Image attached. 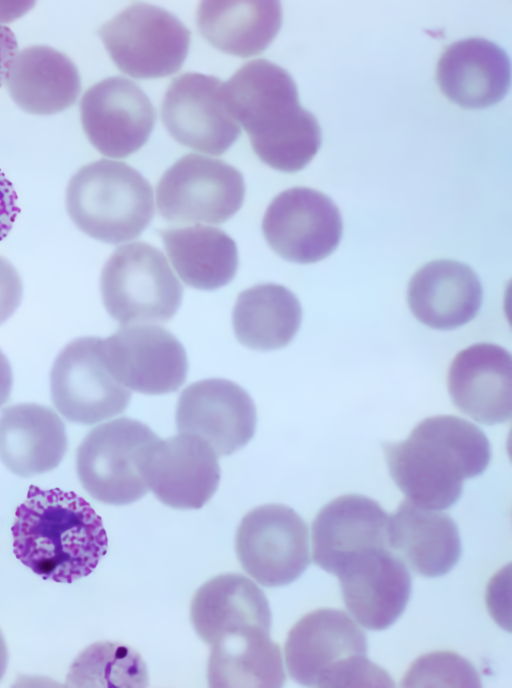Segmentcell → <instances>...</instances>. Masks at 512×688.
Segmentation results:
<instances>
[{"instance_id":"obj_17","label":"cell","mask_w":512,"mask_h":688,"mask_svg":"<svg viewBox=\"0 0 512 688\" xmlns=\"http://www.w3.org/2000/svg\"><path fill=\"white\" fill-rule=\"evenodd\" d=\"M335 576L349 614L368 630L390 627L405 610L411 595L407 565L388 547L353 555Z\"/></svg>"},{"instance_id":"obj_16","label":"cell","mask_w":512,"mask_h":688,"mask_svg":"<svg viewBox=\"0 0 512 688\" xmlns=\"http://www.w3.org/2000/svg\"><path fill=\"white\" fill-rule=\"evenodd\" d=\"M141 472L149 490L175 509H199L220 481L218 455L201 438L182 434L158 439L145 451Z\"/></svg>"},{"instance_id":"obj_38","label":"cell","mask_w":512,"mask_h":688,"mask_svg":"<svg viewBox=\"0 0 512 688\" xmlns=\"http://www.w3.org/2000/svg\"><path fill=\"white\" fill-rule=\"evenodd\" d=\"M8 663V649L4 636L0 630V680L2 679Z\"/></svg>"},{"instance_id":"obj_13","label":"cell","mask_w":512,"mask_h":688,"mask_svg":"<svg viewBox=\"0 0 512 688\" xmlns=\"http://www.w3.org/2000/svg\"><path fill=\"white\" fill-rule=\"evenodd\" d=\"M104 361L129 390L147 395L177 391L188 372L186 351L169 330L153 324L121 326L102 339Z\"/></svg>"},{"instance_id":"obj_21","label":"cell","mask_w":512,"mask_h":688,"mask_svg":"<svg viewBox=\"0 0 512 688\" xmlns=\"http://www.w3.org/2000/svg\"><path fill=\"white\" fill-rule=\"evenodd\" d=\"M436 82L451 102L470 109L501 101L510 87V60L496 43L467 38L452 43L441 54Z\"/></svg>"},{"instance_id":"obj_37","label":"cell","mask_w":512,"mask_h":688,"mask_svg":"<svg viewBox=\"0 0 512 688\" xmlns=\"http://www.w3.org/2000/svg\"><path fill=\"white\" fill-rule=\"evenodd\" d=\"M33 2H0V22H7L26 13Z\"/></svg>"},{"instance_id":"obj_30","label":"cell","mask_w":512,"mask_h":688,"mask_svg":"<svg viewBox=\"0 0 512 688\" xmlns=\"http://www.w3.org/2000/svg\"><path fill=\"white\" fill-rule=\"evenodd\" d=\"M302 309L296 295L275 284H257L242 291L232 312L238 341L254 350H276L288 345L296 335Z\"/></svg>"},{"instance_id":"obj_2","label":"cell","mask_w":512,"mask_h":688,"mask_svg":"<svg viewBox=\"0 0 512 688\" xmlns=\"http://www.w3.org/2000/svg\"><path fill=\"white\" fill-rule=\"evenodd\" d=\"M382 446L396 486L410 502L431 510L457 502L464 480L481 475L491 459L485 433L454 415L428 417L405 440Z\"/></svg>"},{"instance_id":"obj_6","label":"cell","mask_w":512,"mask_h":688,"mask_svg":"<svg viewBox=\"0 0 512 688\" xmlns=\"http://www.w3.org/2000/svg\"><path fill=\"white\" fill-rule=\"evenodd\" d=\"M100 291L108 314L126 326L169 321L184 289L164 254L137 241L114 250L102 269Z\"/></svg>"},{"instance_id":"obj_33","label":"cell","mask_w":512,"mask_h":688,"mask_svg":"<svg viewBox=\"0 0 512 688\" xmlns=\"http://www.w3.org/2000/svg\"><path fill=\"white\" fill-rule=\"evenodd\" d=\"M22 295L23 285L17 270L0 256V325L18 308Z\"/></svg>"},{"instance_id":"obj_12","label":"cell","mask_w":512,"mask_h":688,"mask_svg":"<svg viewBox=\"0 0 512 688\" xmlns=\"http://www.w3.org/2000/svg\"><path fill=\"white\" fill-rule=\"evenodd\" d=\"M340 211L330 197L308 188L279 193L262 220L269 247L281 258L300 264L318 262L337 248L342 237Z\"/></svg>"},{"instance_id":"obj_3","label":"cell","mask_w":512,"mask_h":688,"mask_svg":"<svg viewBox=\"0 0 512 688\" xmlns=\"http://www.w3.org/2000/svg\"><path fill=\"white\" fill-rule=\"evenodd\" d=\"M15 556L46 580L72 583L89 575L105 555L101 517L74 492L31 485L12 525Z\"/></svg>"},{"instance_id":"obj_18","label":"cell","mask_w":512,"mask_h":688,"mask_svg":"<svg viewBox=\"0 0 512 688\" xmlns=\"http://www.w3.org/2000/svg\"><path fill=\"white\" fill-rule=\"evenodd\" d=\"M175 420L179 433L201 438L217 455H230L251 440L257 415L242 387L213 378L194 382L181 392Z\"/></svg>"},{"instance_id":"obj_7","label":"cell","mask_w":512,"mask_h":688,"mask_svg":"<svg viewBox=\"0 0 512 688\" xmlns=\"http://www.w3.org/2000/svg\"><path fill=\"white\" fill-rule=\"evenodd\" d=\"M159 437L144 423L122 417L89 431L76 451V471L97 501L126 505L149 490L141 472L147 448Z\"/></svg>"},{"instance_id":"obj_28","label":"cell","mask_w":512,"mask_h":688,"mask_svg":"<svg viewBox=\"0 0 512 688\" xmlns=\"http://www.w3.org/2000/svg\"><path fill=\"white\" fill-rule=\"evenodd\" d=\"M281 23L278 1H202L197 9L200 34L218 50L242 58L262 53Z\"/></svg>"},{"instance_id":"obj_20","label":"cell","mask_w":512,"mask_h":688,"mask_svg":"<svg viewBox=\"0 0 512 688\" xmlns=\"http://www.w3.org/2000/svg\"><path fill=\"white\" fill-rule=\"evenodd\" d=\"M389 515L375 500L360 494L339 496L317 513L312 523L313 562L335 575L353 555L388 547Z\"/></svg>"},{"instance_id":"obj_11","label":"cell","mask_w":512,"mask_h":688,"mask_svg":"<svg viewBox=\"0 0 512 688\" xmlns=\"http://www.w3.org/2000/svg\"><path fill=\"white\" fill-rule=\"evenodd\" d=\"M50 391L60 414L85 425L124 412L131 398L109 371L99 337L77 338L61 350L51 369Z\"/></svg>"},{"instance_id":"obj_24","label":"cell","mask_w":512,"mask_h":688,"mask_svg":"<svg viewBox=\"0 0 512 688\" xmlns=\"http://www.w3.org/2000/svg\"><path fill=\"white\" fill-rule=\"evenodd\" d=\"M4 84L15 104L34 115H51L68 109L81 91L74 62L46 45H32L18 51Z\"/></svg>"},{"instance_id":"obj_22","label":"cell","mask_w":512,"mask_h":688,"mask_svg":"<svg viewBox=\"0 0 512 688\" xmlns=\"http://www.w3.org/2000/svg\"><path fill=\"white\" fill-rule=\"evenodd\" d=\"M482 288L468 265L438 259L422 266L410 279L407 303L416 319L438 330H451L478 313Z\"/></svg>"},{"instance_id":"obj_8","label":"cell","mask_w":512,"mask_h":688,"mask_svg":"<svg viewBox=\"0 0 512 688\" xmlns=\"http://www.w3.org/2000/svg\"><path fill=\"white\" fill-rule=\"evenodd\" d=\"M98 35L121 72L137 79H152L181 69L191 32L169 11L135 3L103 24Z\"/></svg>"},{"instance_id":"obj_9","label":"cell","mask_w":512,"mask_h":688,"mask_svg":"<svg viewBox=\"0 0 512 688\" xmlns=\"http://www.w3.org/2000/svg\"><path fill=\"white\" fill-rule=\"evenodd\" d=\"M244 178L232 165L187 154L171 165L156 187L160 215L169 222L221 224L242 206Z\"/></svg>"},{"instance_id":"obj_29","label":"cell","mask_w":512,"mask_h":688,"mask_svg":"<svg viewBox=\"0 0 512 688\" xmlns=\"http://www.w3.org/2000/svg\"><path fill=\"white\" fill-rule=\"evenodd\" d=\"M159 234L172 266L187 286L210 291L234 278L239 264L237 245L222 229L196 224Z\"/></svg>"},{"instance_id":"obj_1","label":"cell","mask_w":512,"mask_h":688,"mask_svg":"<svg viewBox=\"0 0 512 688\" xmlns=\"http://www.w3.org/2000/svg\"><path fill=\"white\" fill-rule=\"evenodd\" d=\"M223 96L255 154L269 167L294 173L318 152L320 125L300 105L297 86L284 68L266 59L249 61L223 83Z\"/></svg>"},{"instance_id":"obj_27","label":"cell","mask_w":512,"mask_h":688,"mask_svg":"<svg viewBox=\"0 0 512 688\" xmlns=\"http://www.w3.org/2000/svg\"><path fill=\"white\" fill-rule=\"evenodd\" d=\"M269 632L248 627L216 639L208 658L209 687H282L286 680L282 654Z\"/></svg>"},{"instance_id":"obj_23","label":"cell","mask_w":512,"mask_h":688,"mask_svg":"<svg viewBox=\"0 0 512 688\" xmlns=\"http://www.w3.org/2000/svg\"><path fill=\"white\" fill-rule=\"evenodd\" d=\"M387 542L415 573L428 578L443 576L461 556L455 521L446 513L403 500L389 516Z\"/></svg>"},{"instance_id":"obj_34","label":"cell","mask_w":512,"mask_h":688,"mask_svg":"<svg viewBox=\"0 0 512 688\" xmlns=\"http://www.w3.org/2000/svg\"><path fill=\"white\" fill-rule=\"evenodd\" d=\"M19 211L17 194L0 170V241L9 233Z\"/></svg>"},{"instance_id":"obj_31","label":"cell","mask_w":512,"mask_h":688,"mask_svg":"<svg viewBox=\"0 0 512 688\" xmlns=\"http://www.w3.org/2000/svg\"><path fill=\"white\" fill-rule=\"evenodd\" d=\"M148 685L141 655L117 642L101 641L86 647L72 662L66 687H135Z\"/></svg>"},{"instance_id":"obj_4","label":"cell","mask_w":512,"mask_h":688,"mask_svg":"<svg viewBox=\"0 0 512 688\" xmlns=\"http://www.w3.org/2000/svg\"><path fill=\"white\" fill-rule=\"evenodd\" d=\"M284 657L289 676L310 687H391L389 674L367 658L363 630L344 611L317 609L288 632Z\"/></svg>"},{"instance_id":"obj_35","label":"cell","mask_w":512,"mask_h":688,"mask_svg":"<svg viewBox=\"0 0 512 688\" xmlns=\"http://www.w3.org/2000/svg\"><path fill=\"white\" fill-rule=\"evenodd\" d=\"M17 52L18 44L15 35L7 26L0 24V86L4 83Z\"/></svg>"},{"instance_id":"obj_25","label":"cell","mask_w":512,"mask_h":688,"mask_svg":"<svg viewBox=\"0 0 512 688\" xmlns=\"http://www.w3.org/2000/svg\"><path fill=\"white\" fill-rule=\"evenodd\" d=\"M67 450L65 426L50 408L23 403L0 416V460L14 474L31 477L56 468Z\"/></svg>"},{"instance_id":"obj_5","label":"cell","mask_w":512,"mask_h":688,"mask_svg":"<svg viewBox=\"0 0 512 688\" xmlns=\"http://www.w3.org/2000/svg\"><path fill=\"white\" fill-rule=\"evenodd\" d=\"M65 203L82 232L109 244L137 238L155 211L149 181L128 164L108 159L91 162L72 176Z\"/></svg>"},{"instance_id":"obj_36","label":"cell","mask_w":512,"mask_h":688,"mask_svg":"<svg viewBox=\"0 0 512 688\" xmlns=\"http://www.w3.org/2000/svg\"><path fill=\"white\" fill-rule=\"evenodd\" d=\"M12 369L5 354L0 350V407L9 399L12 389Z\"/></svg>"},{"instance_id":"obj_26","label":"cell","mask_w":512,"mask_h":688,"mask_svg":"<svg viewBox=\"0 0 512 688\" xmlns=\"http://www.w3.org/2000/svg\"><path fill=\"white\" fill-rule=\"evenodd\" d=\"M190 619L209 646L226 633L248 627L270 631L272 622L262 589L238 573L217 575L201 585L191 601Z\"/></svg>"},{"instance_id":"obj_19","label":"cell","mask_w":512,"mask_h":688,"mask_svg":"<svg viewBox=\"0 0 512 688\" xmlns=\"http://www.w3.org/2000/svg\"><path fill=\"white\" fill-rule=\"evenodd\" d=\"M447 387L453 404L475 421L494 425L512 415V358L503 347L476 343L451 362Z\"/></svg>"},{"instance_id":"obj_32","label":"cell","mask_w":512,"mask_h":688,"mask_svg":"<svg viewBox=\"0 0 512 688\" xmlns=\"http://www.w3.org/2000/svg\"><path fill=\"white\" fill-rule=\"evenodd\" d=\"M401 686L480 687L481 683L468 660L451 651H437L416 659L404 675Z\"/></svg>"},{"instance_id":"obj_15","label":"cell","mask_w":512,"mask_h":688,"mask_svg":"<svg viewBox=\"0 0 512 688\" xmlns=\"http://www.w3.org/2000/svg\"><path fill=\"white\" fill-rule=\"evenodd\" d=\"M80 118L83 131L96 150L110 158H125L146 143L156 112L135 82L113 76L84 93Z\"/></svg>"},{"instance_id":"obj_14","label":"cell","mask_w":512,"mask_h":688,"mask_svg":"<svg viewBox=\"0 0 512 688\" xmlns=\"http://www.w3.org/2000/svg\"><path fill=\"white\" fill-rule=\"evenodd\" d=\"M219 78L188 72L174 78L161 107L169 134L195 151L221 155L241 134L229 113Z\"/></svg>"},{"instance_id":"obj_10","label":"cell","mask_w":512,"mask_h":688,"mask_svg":"<svg viewBox=\"0 0 512 688\" xmlns=\"http://www.w3.org/2000/svg\"><path fill=\"white\" fill-rule=\"evenodd\" d=\"M235 550L244 571L266 587L292 583L311 562L308 527L282 504L249 511L238 526Z\"/></svg>"}]
</instances>
